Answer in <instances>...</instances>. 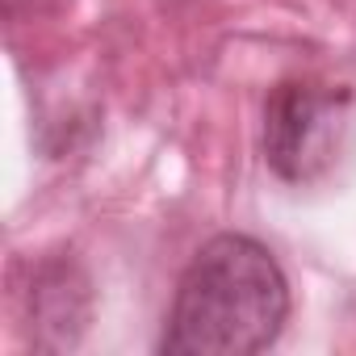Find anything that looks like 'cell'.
I'll return each mask as SVG.
<instances>
[{
    "label": "cell",
    "mask_w": 356,
    "mask_h": 356,
    "mask_svg": "<svg viewBox=\"0 0 356 356\" xmlns=\"http://www.w3.org/2000/svg\"><path fill=\"white\" fill-rule=\"evenodd\" d=\"M289 318V281L277 256L248 235H214L176 285L159 352L252 356L277 343Z\"/></svg>",
    "instance_id": "obj_1"
},
{
    "label": "cell",
    "mask_w": 356,
    "mask_h": 356,
    "mask_svg": "<svg viewBox=\"0 0 356 356\" xmlns=\"http://www.w3.org/2000/svg\"><path fill=\"white\" fill-rule=\"evenodd\" d=\"M348 92L318 88L310 80H285L264 105V155L293 185L314 181L331 168L343 143Z\"/></svg>",
    "instance_id": "obj_2"
}]
</instances>
